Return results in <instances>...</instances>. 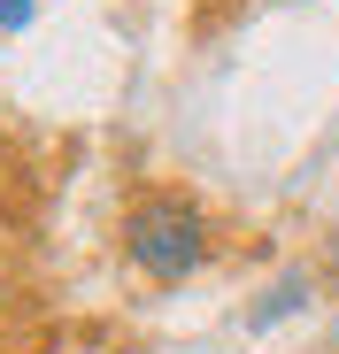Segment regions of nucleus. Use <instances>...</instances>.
I'll use <instances>...</instances> for the list:
<instances>
[{
    "label": "nucleus",
    "mask_w": 339,
    "mask_h": 354,
    "mask_svg": "<svg viewBox=\"0 0 339 354\" xmlns=\"http://www.w3.org/2000/svg\"><path fill=\"white\" fill-rule=\"evenodd\" d=\"M124 254H131L147 277H185V270H201V254H208V216H201L185 193H147V201L124 216Z\"/></svg>",
    "instance_id": "1"
},
{
    "label": "nucleus",
    "mask_w": 339,
    "mask_h": 354,
    "mask_svg": "<svg viewBox=\"0 0 339 354\" xmlns=\"http://www.w3.org/2000/svg\"><path fill=\"white\" fill-rule=\"evenodd\" d=\"M293 308H309V277H286L270 301H255V308H247V324H255V331H270V324H286Z\"/></svg>",
    "instance_id": "2"
},
{
    "label": "nucleus",
    "mask_w": 339,
    "mask_h": 354,
    "mask_svg": "<svg viewBox=\"0 0 339 354\" xmlns=\"http://www.w3.org/2000/svg\"><path fill=\"white\" fill-rule=\"evenodd\" d=\"M39 16V0H0V31H24Z\"/></svg>",
    "instance_id": "3"
}]
</instances>
